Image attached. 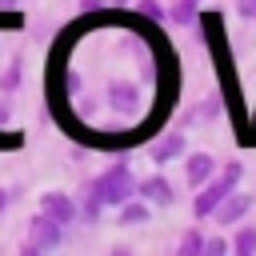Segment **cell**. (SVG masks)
Wrapping results in <instances>:
<instances>
[{
    "instance_id": "1",
    "label": "cell",
    "mask_w": 256,
    "mask_h": 256,
    "mask_svg": "<svg viewBox=\"0 0 256 256\" xmlns=\"http://www.w3.org/2000/svg\"><path fill=\"white\" fill-rule=\"evenodd\" d=\"M92 192L100 196V204H104V208H120L128 196H136V172H132V164H124V160L108 164V168L96 176Z\"/></svg>"
},
{
    "instance_id": "2",
    "label": "cell",
    "mask_w": 256,
    "mask_h": 256,
    "mask_svg": "<svg viewBox=\"0 0 256 256\" xmlns=\"http://www.w3.org/2000/svg\"><path fill=\"white\" fill-rule=\"evenodd\" d=\"M240 176H244V164H240V160H228L220 176L212 172V176L200 184L204 192H196V204H192V212H196L200 220H204V216H212V208H216V204H220V200H224V196H228V192L240 184Z\"/></svg>"
},
{
    "instance_id": "3",
    "label": "cell",
    "mask_w": 256,
    "mask_h": 256,
    "mask_svg": "<svg viewBox=\"0 0 256 256\" xmlns=\"http://www.w3.org/2000/svg\"><path fill=\"white\" fill-rule=\"evenodd\" d=\"M64 244V224H56L52 216H44V212H36L32 220H28V240H24V252H56Z\"/></svg>"
},
{
    "instance_id": "4",
    "label": "cell",
    "mask_w": 256,
    "mask_h": 256,
    "mask_svg": "<svg viewBox=\"0 0 256 256\" xmlns=\"http://www.w3.org/2000/svg\"><path fill=\"white\" fill-rule=\"evenodd\" d=\"M252 204H256V200H252L248 192H236V188H232V192L212 208V216H216V224H240V220L252 212Z\"/></svg>"
},
{
    "instance_id": "5",
    "label": "cell",
    "mask_w": 256,
    "mask_h": 256,
    "mask_svg": "<svg viewBox=\"0 0 256 256\" xmlns=\"http://www.w3.org/2000/svg\"><path fill=\"white\" fill-rule=\"evenodd\" d=\"M136 196H140L144 204H152V208H172V200H176L172 184H168L160 172L148 176V180H136Z\"/></svg>"
},
{
    "instance_id": "6",
    "label": "cell",
    "mask_w": 256,
    "mask_h": 256,
    "mask_svg": "<svg viewBox=\"0 0 256 256\" xmlns=\"http://www.w3.org/2000/svg\"><path fill=\"white\" fill-rule=\"evenodd\" d=\"M40 212L52 216L56 224H72V220H76V200H72L68 192H44V196H40Z\"/></svg>"
},
{
    "instance_id": "7",
    "label": "cell",
    "mask_w": 256,
    "mask_h": 256,
    "mask_svg": "<svg viewBox=\"0 0 256 256\" xmlns=\"http://www.w3.org/2000/svg\"><path fill=\"white\" fill-rule=\"evenodd\" d=\"M184 148H188V140H184V132H168V136H160L156 144H152V160L164 168L168 160H180L184 156Z\"/></svg>"
},
{
    "instance_id": "8",
    "label": "cell",
    "mask_w": 256,
    "mask_h": 256,
    "mask_svg": "<svg viewBox=\"0 0 256 256\" xmlns=\"http://www.w3.org/2000/svg\"><path fill=\"white\" fill-rule=\"evenodd\" d=\"M212 172H216V160H212L208 152H192V156L184 160V180H188L192 188H200Z\"/></svg>"
},
{
    "instance_id": "9",
    "label": "cell",
    "mask_w": 256,
    "mask_h": 256,
    "mask_svg": "<svg viewBox=\"0 0 256 256\" xmlns=\"http://www.w3.org/2000/svg\"><path fill=\"white\" fill-rule=\"evenodd\" d=\"M148 216H152V204H144L140 196H128L120 204V224L124 228H140V224H148Z\"/></svg>"
},
{
    "instance_id": "10",
    "label": "cell",
    "mask_w": 256,
    "mask_h": 256,
    "mask_svg": "<svg viewBox=\"0 0 256 256\" xmlns=\"http://www.w3.org/2000/svg\"><path fill=\"white\" fill-rule=\"evenodd\" d=\"M228 248L236 256H256V224H240V232L228 240Z\"/></svg>"
},
{
    "instance_id": "11",
    "label": "cell",
    "mask_w": 256,
    "mask_h": 256,
    "mask_svg": "<svg viewBox=\"0 0 256 256\" xmlns=\"http://www.w3.org/2000/svg\"><path fill=\"white\" fill-rule=\"evenodd\" d=\"M200 252H204V232L200 228H188L180 236V256H200Z\"/></svg>"
},
{
    "instance_id": "12",
    "label": "cell",
    "mask_w": 256,
    "mask_h": 256,
    "mask_svg": "<svg viewBox=\"0 0 256 256\" xmlns=\"http://www.w3.org/2000/svg\"><path fill=\"white\" fill-rule=\"evenodd\" d=\"M196 16H200V0H176V8H172V20H176V24L188 28Z\"/></svg>"
},
{
    "instance_id": "13",
    "label": "cell",
    "mask_w": 256,
    "mask_h": 256,
    "mask_svg": "<svg viewBox=\"0 0 256 256\" xmlns=\"http://www.w3.org/2000/svg\"><path fill=\"white\" fill-rule=\"evenodd\" d=\"M100 212H104V204H100L96 192H88V196H84V208H76V216H84V224H96Z\"/></svg>"
},
{
    "instance_id": "14",
    "label": "cell",
    "mask_w": 256,
    "mask_h": 256,
    "mask_svg": "<svg viewBox=\"0 0 256 256\" xmlns=\"http://www.w3.org/2000/svg\"><path fill=\"white\" fill-rule=\"evenodd\" d=\"M224 252H232L224 236H212V240H204V256H224Z\"/></svg>"
},
{
    "instance_id": "15",
    "label": "cell",
    "mask_w": 256,
    "mask_h": 256,
    "mask_svg": "<svg viewBox=\"0 0 256 256\" xmlns=\"http://www.w3.org/2000/svg\"><path fill=\"white\" fill-rule=\"evenodd\" d=\"M140 16H148V20H164L168 12L160 8V0H140Z\"/></svg>"
},
{
    "instance_id": "16",
    "label": "cell",
    "mask_w": 256,
    "mask_h": 256,
    "mask_svg": "<svg viewBox=\"0 0 256 256\" xmlns=\"http://www.w3.org/2000/svg\"><path fill=\"white\" fill-rule=\"evenodd\" d=\"M236 8H240L244 20H256V0H236Z\"/></svg>"
},
{
    "instance_id": "17",
    "label": "cell",
    "mask_w": 256,
    "mask_h": 256,
    "mask_svg": "<svg viewBox=\"0 0 256 256\" xmlns=\"http://www.w3.org/2000/svg\"><path fill=\"white\" fill-rule=\"evenodd\" d=\"M16 80H20V64H12V68L4 72V88L12 92V88H16Z\"/></svg>"
},
{
    "instance_id": "18",
    "label": "cell",
    "mask_w": 256,
    "mask_h": 256,
    "mask_svg": "<svg viewBox=\"0 0 256 256\" xmlns=\"http://www.w3.org/2000/svg\"><path fill=\"white\" fill-rule=\"evenodd\" d=\"M80 8L84 12H100V0H80Z\"/></svg>"
},
{
    "instance_id": "19",
    "label": "cell",
    "mask_w": 256,
    "mask_h": 256,
    "mask_svg": "<svg viewBox=\"0 0 256 256\" xmlns=\"http://www.w3.org/2000/svg\"><path fill=\"white\" fill-rule=\"evenodd\" d=\"M8 200H12V192H8V188H0V212L8 208Z\"/></svg>"
},
{
    "instance_id": "20",
    "label": "cell",
    "mask_w": 256,
    "mask_h": 256,
    "mask_svg": "<svg viewBox=\"0 0 256 256\" xmlns=\"http://www.w3.org/2000/svg\"><path fill=\"white\" fill-rule=\"evenodd\" d=\"M16 4H20V0H0V8H16Z\"/></svg>"
},
{
    "instance_id": "21",
    "label": "cell",
    "mask_w": 256,
    "mask_h": 256,
    "mask_svg": "<svg viewBox=\"0 0 256 256\" xmlns=\"http://www.w3.org/2000/svg\"><path fill=\"white\" fill-rule=\"evenodd\" d=\"M116 4H124V0H116Z\"/></svg>"
}]
</instances>
